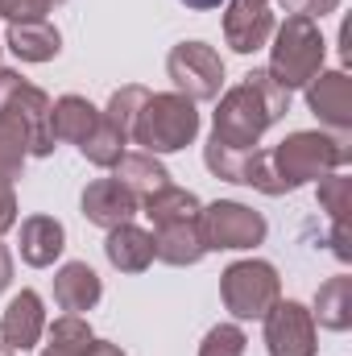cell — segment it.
I'll list each match as a JSON object with an SVG mask.
<instances>
[{
  "label": "cell",
  "mask_w": 352,
  "mask_h": 356,
  "mask_svg": "<svg viewBox=\"0 0 352 356\" xmlns=\"http://www.w3.org/2000/svg\"><path fill=\"white\" fill-rule=\"evenodd\" d=\"M278 4L286 8V17H311V21H319V17L340 8V0H278Z\"/></svg>",
  "instance_id": "cell-31"
},
{
  "label": "cell",
  "mask_w": 352,
  "mask_h": 356,
  "mask_svg": "<svg viewBox=\"0 0 352 356\" xmlns=\"http://www.w3.org/2000/svg\"><path fill=\"white\" fill-rule=\"evenodd\" d=\"M83 356H125V348H120V344H112V340H91Z\"/></svg>",
  "instance_id": "cell-35"
},
{
  "label": "cell",
  "mask_w": 352,
  "mask_h": 356,
  "mask_svg": "<svg viewBox=\"0 0 352 356\" xmlns=\"http://www.w3.org/2000/svg\"><path fill=\"white\" fill-rule=\"evenodd\" d=\"M319 211H328V220H349L352 207V178L344 170H332L328 178H319Z\"/></svg>",
  "instance_id": "cell-27"
},
{
  "label": "cell",
  "mask_w": 352,
  "mask_h": 356,
  "mask_svg": "<svg viewBox=\"0 0 352 356\" xmlns=\"http://www.w3.org/2000/svg\"><path fill=\"white\" fill-rule=\"evenodd\" d=\"M166 75L175 79L178 95H186L191 104H207L224 91V58L207 42H178L166 54Z\"/></svg>",
  "instance_id": "cell-7"
},
{
  "label": "cell",
  "mask_w": 352,
  "mask_h": 356,
  "mask_svg": "<svg viewBox=\"0 0 352 356\" xmlns=\"http://www.w3.org/2000/svg\"><path fill=\"white\" fill-rule=\"evenodd\" d=\"M199 232H203V245L207 253H245V249H257L269 232L262 211H253L249 203H237V199H216L199 211Z\"/></svg>",
  "instance_id": "cell-6"
},
{
  "label": "cell",
  "mask_w": 352,
  "mask_h": 356,
  "mask_svg": "<svg viewBox=\"0 0 352 356\" xmlns=\"http://www.w3.org/2000/svg\"><path fill=\"white\" fill-rule=\"evenodd\" d=\"M323 54H328V42L319 33V21H311V17H286L273 29V38H269V67L265 71L294 95V91L307 88L323 71Z\"/></svg>",
  "instance_id": "cell-4"
},
{
  "label": "cell",
  "mask_w": 352,
  "mask_h": 356,
  "mask_svg": "<svg viewBox=\"0 0 352 356\" xmlns=\"http://www.w3.org/2000/svg\"><path fill=\"white\" fill-rule=\"evenodd\" d=\"M0 356H8V344H4V340H0Z\"/></svg>",
  "instance_id": "cell-38"
},
{
  "label": "cell",
  "mask_w": 352,
  "mask_h": 356,
  "mask_svg": "<svg viewBox=\"0 0 352 356\" xmlns=\"http://www.w3.org/2000/svg\"><path fill=\"white\" fill-rule=\"evenodd\" d=\"M25 158H29V145H25L21 120H13L8 112H0V178H8V182L21 178Z\"/></svg>",
  "instance_id": "cell-25"
},
{
  "label": "cell",
  "mask_w": 352,
  "mask_h": 356,
  "mask_svg": "<svg viewBox=\"0 0 352 356\" xmlns=\"http://www.w3.org/2000/svg\"><path fill=\"white\" fill-rule=\"evenodd\" d=\"M220 298L232 319H265L269 307L282 298V277L262 257H245L220 273Z\"/></svg>",
  "instance_id": "cell-5"
},
{
  "label": "cell",
  "mask_w": 352,
  "mask_h": 356,
  "mask_svg": "<svg viewBox=\"0 0 352 356\" xmlns=\"http://www.w3.org/2000/svg\"><path fill=\"white\" fill-rule=\"evenodd\" d=\"M278 21H273V8L269 0H228L224 4V42L237 50V54H253L269 46Z\"/></svg>",
  "instance_id": "cell-9"
},
{
  "label": "cell",
  "mask_w": 352,
  "mask_h": 356,
  "mask_svg": "<svg viewBox=\"0 0 352 356\" xmlns=\"http://www.w3.org/2000/svg\"><path fill=\"white\" fill-rule=\"evenodd\" d=\"M25 79H21V71H8V67H0V112H4V104L17 95V88H21Z\"/></svg>",
  "instance_id": "cell-34"
},
{
  "label": "cell",
  "mask_w": 352,
  "mask_h": 356,
  "mask_svg": "<svg viewBox=\"0 0 352 356\" xmlns=\"http://www.w3.org/2000/svg\"><path fill=\"white\" fill-rule=\"evenodd\" d=\"M91 340H95V332L83 315H63V319H54V327H46L42 356H83Z\"/></svg>",
  "instance_id": "cell-24"
},
{
  "label": "cell",
  "mask_w": 352,
  "mask_h": 356,
  "mask_svg": "<svg viewBox=\"0 0 352 356\" xmlns=\"http://www.w3.org/2000/svg\"><path fill=\"white\" fill-rule=\"evenodd\" d=\"M67 249V228L54 216H29L21 220V261L33 269L54 266Z\"/></svg>",
  "instance_id": "cell-17"
},
{
  "label": "cell",
  "mask_w": 352,
  "mask_h": 356,
  "mask_svg": "<svg viewBox=\"0 0 352 356\" xmlns=\"http://www.w3.org/2000/svg\"><path fill=\"white\" fill-rule=\"evenodd\" d=\"M145 95L150 91L141 88V83H129V88L112 91V99H108V108H104V116L116 124V129H125V133H133V120H137V112H141V104H145Z\"/></svg>",
  "instance_id": "cell-29"
},
{
  "label": "cell",
  "mask_w": 352,
  "mask_h": 356,
  "mask_svg": "<svg viewBox=\"0 0 352 356\" xmlns=\"http://www.w3.org/2000/svg\"><path fill=\"white\" fill-rule=\"evenodd\" d=\"M307 108L328 133H349L352 129V79L344 71H319L307 83Z\"/></svg>",
  "instance_id": "cell-11"
},
{
  "label": "cell",
  "mask_w": 352,
  "mask_h": 356,
  "mask_svg": "<svg viewBox=\"0 0 352 356\" xmlns=\"http://www.w3.org/2000/svg\"><path fill=\"white\" fill-rule=\"evenodd\" d=\"M104 257H108V266L120 269V273H145L154 266V232L137 228L133 220L116 224V228H108Z\"/></svg>",
  "instance_id": "cell-16"
},
{
  "label": "cell",
  "mask_w": 352,
  "mask_h": 356,
  "mask_svg": "<svg viewBox=\"0 0 352 356\" xmlns=\"http://www.w3.org/2000/svg\"><path fill=\"white\" fill-rule=\"evenodd\" d=\"M67 0H0V17L8 21V25H17V21H46L54 8H63Z\"/></svg>",
  "instance_id": "cell-30"
},
{
  "label": "cell",
  "mask_w": 352,
  "mask_h": 356,
  "mask_svg": "<svg viewBox=\"0 0 352 356\" xmlns=\"http://www.w3.org/2000/svg\"><path fill=\"white\" fill-rule=\"evenodd\" d=\"M46 336V302L38 290H21L13 294V302L0 315V340L8 344V353H29L38 348Z\"/></svg>",
  "instance_id": "cell-12"
},
{
  "label": "cell",
  "mask_w": 352,
  "mask_h": 356,
  "mask_svg": "<svg viewBox=\"0 0 352 356\" xmlns=\"http://www.w3.org/2000/svg\"><path fill=\"white\" fill-rule=\"evenodd\" d=\"M0 50H4V46H0Z\"/></svg>",
  "instance_id": "cell-39"
},
{
  "label": "cell",
  "mask_w": 352,
  "mask_h": 356,
  "mask_svg": "<svg viewBox=\"0 0 352 356\" xmlns=\"http://www.w3.org/2000/svg\"><path fill=\"white\" fill-rule=\"evenodd\" d=\"M332 253L340 261H352V232H349V220H332Z\"/></svg>",
  "instance_id": "cell-33"
},
{
  "label": "cell",
  "mask_w": 352,
  "mask_h": 356,
  "mask_svg": "<svg viewBox=\"0 0 352 356\" xmlns=\"http://www.w3.org/2000/svg\"><path fill=\"white\" fill-rule=\"evenodd\" d=\"M112 178L120 186H129L137 199H150L154 191L170 186V170L162 166L158 154H145V149H125V158L112 166Z\"/></svg>",
  "instance_id": "cell-19"
},
{
  "label": "cell",
  "mask_w": 352,
  "mask_h": 356,
  "mask_svg": "<svg viewBox=\"0 0 352 356\" xmlns=\"http://www.w3.org/2000/svg\"><path fill=\"white\" fill-rule=\"evenodd\" d=\"M141 211L150 216V224L154 228H162V224H178V220H199V211H203V203H199V195L195 191H182V186H162V191H154L150 199H141Z\"/></svg>",
  "instance_id": "cell-22"
},
{
  "label": "cell",
  "mask_w": 352,
  "mask_h": 356,
  "mask_svg": "<svg viewBox=\"0 0 352 356\" xmlns=\"http://www.w3.org/2000/svg\"><path fill=\"white\" fill-rule=\"evenodd\" d=\"M125 149H129V133H125V129H116L104 112H99V124H95L88 137L79 141V154L88 158L91 166H99V170H112V166L125 158Z\"/></svg>",
  "instance_id": "cell-23"
},
{
  "label": "cell",
  "mask_w": 352,
  "mask_h": 356,
  "mask_svg": "<svg viewBox=\"0 0 352 356\" xmlns=\"http://www.w3.org/2000/svg\"><path fill=\"white\" fill-rule=\"evenodd\" d=\"M104 298V282L88 261H67L54 273V307L67 315H83L95 311V302Z\"/></svg>",
  "instance_id": "cell-14"
},
{
  "label": "cell",
  "mask_w": 352,
  "mask_h": 356,
  "mask_svg": "<svg viewBox=\"0 0 352 356\" xmlns=\"http://www.w3.org/2000/svg\"><path fill=\"white\" fill-rule=\"evenodd\" d=\"M182 8H191V13H211V8H220V4H228V0H178Z\"/></svg>",
  "instance_id": "cell-37"
},
{
  "label": "cell",
  "mask_w": 352,
  "mask_h": 356,
  "mask_svg": "<svg viewBox=\"0 0 352 356\" xmlns=\"http://www.w3.org/2000/svg\"><path fill=\"white\" fill-rule=\"evenodd\" d=\"M50 95L42 88H33V83H21L17 95L4 104V112L13 116V120H21V129H25V145H29V158H50L54 149H58V141H54V133H50Z\"/></svg>",
  "instance_id": "cell-10"
},
{
  "label": "cell",
  "mask_w": 352,
  "mask_h": 356,
  "mask_svg": "<svg viewBox=\"0 0 352 356\" xmlns=\"http://www.w3.org/2000/svg\"><path fill=\"white\" fill-rule=\"evenodd\" d=\"M203 257H207V245H203L199 220H178V224L154 228V261L186 269V266H199Z\"/></svg>",
  "instance_id": "cell-15"
},
{
  "label": "cell",
  "mask_w": 352,
  "mask_h": 356,
  "mask_svg": "<svg viewBox=\"0 0 352 356\" xmlns=\"http://www.w3.org/2000/svg\"><path fill=\"white\" fill-rule=\"evenodd\" d=\"M265 323V353L269 356H315V319H311V307L294 302V298H278L269 307Z\"/></svg>",
  "instance_id": "cell-8"
},
{
  "label": "cell",
  "mask_w": 352,
  "mask_h": 356,
  "mask_svg": "<svg viewBox=\"0 0 352 356\" xmlns=\"http://www.w3.org/2000/svg\"><path fill=\"white\" fill-rule=\"evenodd\" d=\"M4 50H13L21 63H50L63 50V33L50 21H17V25H8Z\"/></svg>",
  "instance_id": "cell-18"
},
{
  "label": "cell",
  "mask_w": 352,
  "mask_h": 356,
  "mask_svg": "<svg viewBox=\"0 0 352 356\" xmlns=\"http://www.w3.org/2000/svg\"><path fill=\"white\" fill-rule=\"evenodd\" d=\"M249 154H253V149H232V145L207 141V145H203V166H207L216 178H224V182H241V186H245Z\"/></svg>",
  "instance_id": "cell-26"
},
{
  "label": "cell",
  "mask_w": 352,
  "mask_h": 356,
  "mask_svg": "<svg viewBox=\"0 0 352 356\" xmlns=\"http://www.w3.org/2000/svg\"><path fill=\"white\" fill-rule=\"evenodd\" d=\"M8 282H13V253L0 245V294L8 290Z\"/></svg>",
  "instance_id": "cell-36"
},
{
  "label": "cell",
  "mask_w": 352,
  "mask_h": 356,
  "mask_svg": "<svg viewBox=\"0 0 352 356\" xmlns=\"http://www.w3.org/2000/svg\"><path fill=\"white\" fill-rule=\"evenodd\" d=\"M311 319H315V327H328V332H349L352 327V277L349 273L328 277L315 290Z\"/></svg>",
  "instance_id": "cell-21"
},
{
  "label": "cell",
  "mask_w": 352,
  "mask_h": 356,
  "mask_svg": "<svg viewBox=\"0 0 352 356\" xmlns=\"http://www.w3.org/2000/svg\"><path fill=\"white\" fill-rule=\"evenodd\" d=\"M79 207H83V220H88V224H95V228L108 232V228H116V224H129V220L141 211V199H137L129 186H120L116 178H95V182H88Z\"/></svg>",
  "instance_id": "cell-13"
},
{
  "label": "cell",
  "mask_w": 352,
  "mask_h": 356,
  "mask_svg": "<svg viewBox=\"0 0 352 356\" xmlns=\"http://www.w3.org/2000/svg\"><path fill=\"white\" fill-rule=\"evenodd\" d=\"M195 137H199V108L178 91H150L133 120V133H129L133 145H141L145 154H158V158L195 145Z\"/></svg>",
  "instance_id": "cell-3"
},
{
  "label": "cell",
  "mask_w": 352,
  "mask_h": 356,
  "mask_svg": "<svg viewBox=\"0 0 352 356\" xmlns=\"http://www.w3.org/2000/svg\"><path fill=\"white\" fill-rule=\"evenodd\" d=\"M290 112V91L282 88L265 67H253L237 88L220 91L211 116V141L232 149H257L269 124Z\"/></svg>",
  "instance_id": "cell-1"
},
{
  "label": "cell",
  "mask_w": 352,
  "mask_h": 356,
  "mask_svg": "<svg viewBox=\"0 0 352 356\" xmlns=\"http://www.w3.org/2000/svg\"><path fill=\"white\" fill-rule=\"evenodd\" d=\"M273 170L286 191H298L307 182H319L332 170H344L352 162V137L349 133H328V129H298L286 141L269 149Z\"/></svg>",
  "instance_id": "cell-2"
},
{
  "label": "cell",
  "mask_w": 352,
  "mask_h": 356,
  "mask_svg": "<svg viewBox=\"0 0 352 356\" xmlns=\"http://www.w3.org/2000/svg\"><path fill=\"white\" fill-rule=\"evenodd\" d=\"M245 348H249V336H245L241 323H216L203 336L199 356H245Z\"/></svg>",
  "instance_id": "cell-28"
},
{
  "label": "cell",
  "mask_w": 352,
  "mask_h": 356,
  "mask_svg": "<svg viewBox=\"0 0 352 356\" xmlns=\"http://www.w3.org/2000/svg\"><path fill=\"white\" fill-rule=\"evenodd\" d=\"M95 124H99V108L91 99H83V95H58L50 104V133H54V141L79 145Z\"/></svg>",
  "instance_id": "cell-20"
},
{
  "label": "cell",
  "mask_w": 352,
  "mask_h": 356,
  "mask_svg": "<svg viewBox=\"0 0 352 356\" xmlns=\"http://www.w3.org/2000/svg\"><path fill=\"white\" fill-rule=\"evenodd\" d=\"M8 228H17V191L8 178H0V236Z\"/></svg>",
  "instance_id": "cell-32"
}]
</instances>
